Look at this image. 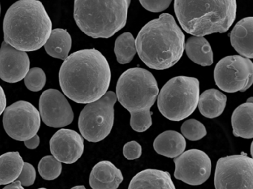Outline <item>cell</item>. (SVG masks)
Wrapping results in <instances>:
<instances>
[{
    "mask_svg": "<svg viewBox=\"0 0 253 189\" xmlns=\"http://www.w3.org/2000/svg\"><path fill=\"white\" fill-rule=\"evenodd\" d=\"M110 66L96 49L78 50L68 56L60 72V86L66 97L75 103L88 104L101 98L110 85Z\"/></svg>",
    "mask_w": 253,
    "mask_h": 189,
    "instance_id": "1",
    "label": "cell"
},
{
    "mask_svg": "<svg viewBox=\"0 0 253 189\" xmlns=\"http://www.w3.org/2000/svg\"><path fill=\"white\" fill-rule=\"evenodd\" d=\"M135 45L139 57L148 67L164 70L183 56L185 35L172 15L162 13L142 28Z\"/></svg>",
    "mask_w": 253,
    "mask_h": 189,
    "instance_id": "2",
    "label": "cell"
},
{
    "mask_svg": "<svg viewBox=\"0 0 253 189\" xmlns=\"http://www.w3.org/2000/svg\"><path fill=\"white\" fill-rule=\"evenodd\" d=\"M5 42L23 52L36 51L45 45L52 22L42 2L21 0L13 4L3 22Z\"/></svg>",
    "mask_w": 253,
    "mask_h": 189,
    "instance_id": "3",
    "label": "cell"
},
{
    "mask_svg": "<svg viewBox=\"0 0 253 189\" xmlns=\"http://www.w3.org/2000/svg\"><path fill=\"white\" fill-rule=\"evenodd\" d=\"M158 83L149 71L131 68L123 72L116 85V97L131 113V126L137 132H144L152 124L150 109L158 95Z\"/></svg>",
    "mask_w": 253,
    "mask_h": 189,
    "instance_id": "4",
    "label": "cell"
},
{
    "mask_svg": "<svg viewBox=\"0 0 253 189\" xmlns=\"http://www.w3.org/2000/svg\"><path fill=\"white\" fill-rule=\"evenodd\" d=\"M174 7L183 29L195 37L224 33L236 17L237 3L234 0H176Z\"/></svg>",
    "mask_w": 253,
    "mask_h": 189,
    "instance_id": "5",
    "label": "cell"
},
{
    "mask_svg": "<svg viewBox=\"0 0 253 189\" xmlns=\"http://www.w3.org/2000/svg\"><path fill=\"white\" fill-rule=\"evenodd\" d=\"M130 4V0H76L74 18L78 28L88 36L109 38L125 26Z\"/></svg>",
    "mask_w": 253,
    "mask_h": 189,
    "instance_id": "6",
    "label": "cell"
},
{
    "mask_svg": "<svg viewBox=\"0 0 253 189\" xmlns=\"http://www.w3.org/2000/svg\"><path fill=\"white\" fill-rule=\"evenodd\" d=\"M199 95L198 79L193 77H174L161 88L158 94V108L167 119L182 121L195 112Z\"/></svg>",
    "mask_w": 253,
    "mask_h": 189,
    "instance_id": "7",
    "label": "cell"
},
{
    "mask_svg": "<svg viewBox=\"0 0 253 189\" xmlns=\"http://www.w3.org/2000/svg\"><path fill=\"white\" fill-rule=\"evenodd\" d=\"M116 101V94L109 91L82 109L78 118V128L83 137L97 143L109 136L114 125V106Z\"/></svg>",
    "mask_w": 253,
    "mask_h": 189,
    "instance_id": "8",
    "label": "cell"
},
{
    "mask_svg": "<svg viewBox=\"0 0 253 189\" xmlns=\"http://www.w3.org/2000/svg\"><path fill=\"white\" fill-rule=\"evenodd\" d=\"M216 189H253V159L247 155L223 157L214 174Z\"/></svg>",
    "mask_w": 253,
    "mask_h": 189,
    "instance_id": "9",
    "label": "cell"
},
{
    "mask_svg": "<svg viewBox=\"0 0 253 189\" xmlns=\"http://www.w3.org/2000/svg\"><path fill=\"white\" fill-rule=\"evenodd\" d=\"M216 85L226 93L244 92L253 81V63L250 59L238 55L226 56L214 69Z\"/></svg>",
    "mask_w": 253,
    "mask_h": 189,
    "instance_id": "10",
    "label": "cell"
},
{
    "mask_svg": "<svg viewBox=\"0 0 253 189\" xmlns=\"http://www.w3.org/2000/svg\"><path fill=\"white\" fill-rule=\"evenodd\" d=\"M3 113L4 128L11 138L25 142L38 134L41 115L32 103L19 100L6 107Z\"/></svg>",
    "mask_w": 253,
    "mask_h": 189,
    "instance_id": "11",
    "label": "cell"
},
{
    "mask_svg": "<svg viewBox=\"0 0 253 189\" xmlns=\"http://www.w3.org/2000/svg\"><path fill=\"white\" fill-rule=\"evenodd\" d=\"M174 177L191 186L205 183L211 171V162L208 155L199 149H189L174 159Z\"/></svg>",
    "mask_w": 253,
    "mask_h": 189,
    "instance_id": "12",
    "label": "cell"
},
{
    "mask_svg": "<svg viewBox=\"0 0 253 189\" xmlns=\"http://www.w3.org/2000/svg\"><path fill=\"white\" fill-rule=\"evenodd\" d=\"M41 118L48 126L62 128L72 124L74 112L65 94L55 89H48L39 100Z\"/></svg>",
    "mask_w": 253,
    "mask_h": 189,
    "instance_id": "13",
    "label": "cell"
},
{
    "mask_svg": "<svg viewBox=\"0 0 253 189\" xmlns=\"http://www.w3.org/2000/svg\"><path fill=\"white\" fill-rule=\"evenodd\" d=\"M30 68L26 52L20 51L4 41L0 48V78L10 84L24 79Z\"/></svg>",
    "mask_w": 253,
    "mask_h": 189,
    "instance_id": "14",
    "label": "cell"
},
{
    "mask_svg": "<svg viewBox=\"0 0 253 189\" xmlns=\"http://www.w3.org/2000/svg\"><path fill=\"white\" fill-rule=\"evenodd\" d=\"M50 149L53 156L59 162L75 163L84 153V138L74 130L63 128L51 137Z\"/></svg>",
    "mask_w": 253,
    "mask_h": 189,
    "instance_id": "15",
    "label": "cell"
},
{
    "mask_svg": "<svg viewBox=\"0 0 253 189\" xmlns=\"http://www.w3.org/2000/svg\"><path fill=\"white\" fill-rule=\"evenodd\" d=\"M124 180L119 168L109 161H101L94 165L89 177L93 189H118Z\"/></svg>",
    "mask_w": 253,
    "mask_h": 189,
    "instance_id": "16",
    "label": "cell"
},
{
    "mask_svg": "<svg viewBox=\"0 0 253 189\" xmlns=\"http://www.w3.org/2000/svg\"><path fill=\"white\" fill-rule=\"evenodd\" d=\"M231 44L242 57L253 58V18H244L237 22L230 35Z\"/></svg>",
    "mask_w": 253,
    "mask_h": 189,
    "instance_id": "17",
    "label": "cell"
},
{
    "mask_svg": "<svg viewBox=\"0 0 253 189\" xmlns=\"http://www.w3.org/2000/svg\"><path fill=\"white\" fill-rule=\"evenodd\" d=\"M128 189H176L171 174L158 169H146L136 174Z\"/></svg>",
    "mask_w": 253,
    "mask_h": 189,
    "instance_id": "18",
    "label": "cell"
},
{
    "mask_svg": "<svg viewBox=\"0 0 253 189\" xmlns=\"http://www.w3.org/2000/svg\"><path fill=\"white\" fill-rule=\"evenodd\" d=\"M233 134L237 137L252 139L253 137V98L240 105L232 115Z\"/></svg>",
    "mask_w": 253,
    "mask_h": 189,
    "instance_id": "19",
    "label": "cell"
},
{
    "mask_svg": "<svg viewBox=\"0 0 253 189\" xmlns=\"http://www.w3.org/2000/svg\"><path fill=\"white\" fill-rule=\"evenodd\" d=\"M155 152L163 156L175 158L186 149V142L183 136L175 131H166L155 138L153 143Z\"/></svg>",
    "mask_w": 253,
    "mask_h": 189,
    "instance_id": "20",
    "label": "cell"
},
{
    "mask_svg": "<svg viewBox=\"0 0 253 189\" xmlns=\"http://www.w3.org/2000/svg\"><path fill=\"white\" fill-rule=\"evenodd\" d=\"M226 101L227 97L223 93L216 89H209L199 96L198 109L203 116L212 119L222 115Z\"/></svg>",
    "mask_w": 253,
    "mask_h": 189,
    "instance_id": "21",
    "label": "cell"
},
{
    "mask_svg": "<svg viewBox=\"0 0 253 189\" xmlns=\"http://www.w3.org/2000/svg\"><path fill=\"white\" fill-rule=\"evenodd\" d=\"M184 50L189 59L197 64L209 66L214 63L212 49L204 37L192 36L188 38Z\"/></svg>",
    "mask_w": 253,
    "mask_h": 189,
    "instance_id": "22",
    "label": "cell"
},
{
    "mask_svg": "<svg viewBox=\"0 0 253 189\" xmlns=\"http://www.w3.org/2000/svg\"><path fill=\"white\" fill-rule=\"evenodd\" d=\"M24 161L18 152H9L0 156V186L16 181L23 170Z\"/></svg>",
    "mask_w": 253,
    "mask_h": 189,
    "instance_id": "23",
    "label": "cell"
},
{
    "mask_svg": "<svg viewBox=\"0 0 253 189\" xmlns=\"http://www.w3.org/2000/svg\"><path fill=\"white\" fill-rule=\"evenodd\" d=\"M70 34L63 28H55L51 31L49 38L45 44L47 53L51 57L66 60L72 48Z\"/></svg>",
    "mask_w": 253,
    "mask_h": 189,
    "instance_id": "24",
    "label": "cell"
},
{
    "mask_svg": "<svg viewBox=\"0 0 253 189\" xmlns=\"http://www.w3.org/2000/svg\"><path fill=\"white\" fill-rule=\"evenodd\" d=\"M117 61L121 64L130 63L137 53L135 39L131 32H124L117 38L115 43Z\"/></svg>",
    "mask_w": 253,
    "mask_h": 189,
    "instance_id": "25",
    "label": "cell"
},
{
    "mask_svg": "<svg viewBox=\"0 0 253 189\" xmlns=\"http://www.w3.org/2000/svg\"><path fill=\"white\" fill-rule=\"evenodd\" d=\"M62 169L61 162L53 155L43 157L38 164V171L44 180H55L61 174Z\"/></svg>",
    "mask_w": 253,
    "mask_h": 189,
    "instance_id": "26",
    "label": "cell"
},
{
    "mask_svg": "<svg viewBox=\"0 0 253 189\" xmlns=\"http://www.w3.org/2000/svg\"><path fill=\"white\" fill-rule=\"evenodd\" d=\"M180 129L183 137L191 141L201 140L207 135L205 126L198 120H187L182 124Z\"/></svg>",
    "mask_w": 253,
    "mask_h": 189,
    "instance_id": "27",
    "label": "cell"
},
{
    "mask_svg": "<svg viewBox=\"0 0 253 189\" xmlns=\"http://www.w3.org/2000/svg\"><path fill=\"white\" fill-rule=\"evenodd\" d=\"M24 83L31 91H41L46 84V75L41 68H32L25 77Z\"/></svg>",
    "mask_w": 253,
    "mask_h": 189,
    "instance_id": "28",
    "label": "cell"
},
{
    "mask_svg": "<svg viewBox=\"0 0 253 189\" xmlns=\"http://www.w3.org/2000/svg\"><path fill=\"white\" fill-rule=\"evenodd\" d=\"M36 179V171L32 164L24 162L21 174L19 176L18 180L23 186H30L35 183Z\"/></svg>",
    "mask_w": 253,
    "mask_h": 189,
    "instance_id": "29",
    "label": "cell"
},
{
    "mask_svg": "<svg viewBox=\"0 0 253 189\" xmlns=\"http://www.w3.org/2000/svg\"><path fill=\"white\" fill-rule=\"evenodd\" d=\"M124 157L128 160L138 159L142 155V146L137 141L128 142L124 145L123 149Z\"/></svg>",
    "mask_w": 253,
    "mask_h": 189,
    "instance_id": "30",
    "label": "cell"
},
{
    "mask_svg": "<svg viewBox=\"0 0 253 189\" xmlns=\"http://www.w3.org/2000/svg\"><path fill=\"white\" fill-rule=\"evenodd\" d=\"M140 3L146 10L153 13H159L168 8L169 6L171 4V0H162V1L140 0Z\"/></svg>",
    "mask_w": 253,
    "mask_h": 189,
    "instance_id": "31",
    "label": "cell"
},
{
    "mask_svg": "<svg viewBox=\"0 0 253 189\" xmlns=\"http://www.w3.org/2000/svg\"><path fill=\"white\" fill-rule=\"evenodd\" d=\"M7 106L6 95L2 86L0 85V116L5 112Z\"/></svg>",
    "mask_w": 253,
    "mask_h": 189,
    "instance_id": "32",
    "label": "cell"
},
{
    "mask_svg": "<svg viewBox=\"0 0 253 189\" xmlns=\"http://www.w3.org/2000/svg\"><path fill=\"white\" fill-rule=\"evenodd\" d=\"M25 146L29 149H35L39 146L40 144V137L37 134L35 137L29 139V140H26L24 142Z\"/></svg>",
    "mask_w": 253,
    "mask_h": 189,
    "instance_id": "33",
    "label": "cell"
},
{
    "mask_svg": "<svg viewBox=\"0 0 253 189\" xmlns=\"http://www.w3.org/2000/svg\"><path fill=\"white\" fill-rule=\"evenodd\" d=\"M2 189H25L23 186H22L21 183L16 180V181L13 182L11 184L7 185L5 187H4Z\"/></svg>",
    "mask_w": 253,
    "mask_h": 189,
    "instance_id": "34",
    "label": "cell"
},
{
    "mask_svg": "<svg viewBox=\"0 0 253 189\" xmlns=\"http://www.w3.org/2000/svg\"><path fill=\"white\" fill-rule=\"evenodd\" d=\"M71 189H86V188L84 186H77L72 188Z\"/></svg>",
    "mask_w": 253,
    "mask_h": 189,
    "instance_id": "35",
    "label": "cell"
},
{
    "mask_svg": "<svg viewBox=\"0 0 253 189\" xmlns=\"http://www.w3.org/2000/svg\"><path fill=\"white\" fill-rule=\"evenodd\" d=\"M1 10H2V8H1V4H0V15H1Z\"/></svg>",
    "mask_w": 253,
    "mask_h": 189,
    "instance_id": "36",
    "label": "cell"
},
{
    "mask_svg": "<svg viewBox=\"0 0 253 189\" xmlns=\"http://www.w3.org/2000/svg\"><path fill=\"white\" fill-rule=\"evenodd\" d=\"M46 189V188H39V189Z\"/></svg>",
    "mask_w": 253,
    "mask_h": 189,
    "instance_id": "37",
    "label": "cell"
}]
</instances>
